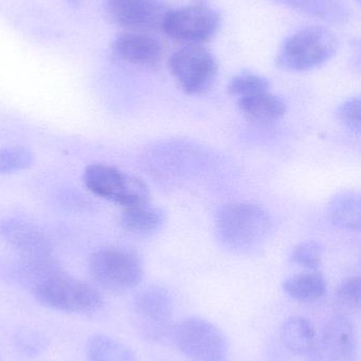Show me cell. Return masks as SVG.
<instances>
[{"label": "cell", "instance_id": "cell-1", "mask_svg": "<svg viewBox=\"0 0 361 361\" xmlns=\"http://www.w3.org/2000/svg\"><path fill=\"white\" fill-rule=\"evenodd\" d=\"M338 44V38L328 27L322 25L303 27L284 40L276 63L284 71H311L332 59L336 54Z\"/></svg>", "mask_w": 361, "mask_h": 361}, {"label": "cell", "instance_id": "cell-2", "mask_svg": "<svg viewBox=\"0 0 361 361\" xmlns=\"http://www.w3.org/2000/svg\"><path fill=\"white\" fill-rule=\"evenodd\" d=\"M31 288L38 302L54 311L93 313L103 305L101 293L95 286L71 277L61 269L45 276Z\"/></svg>", "mask_w": 361, "mask_h": 361}, {"label": "cell", "instance_id": "cell-3", "mask_svg": "<svg viewBox=\"0 0 361 361\" xmlns=\"http://www.w3.org/2000/svg\"><path fill=\"white\" fill-rule=\"evenodd\" d=\"M215 226L225 245L247 250L266 239L271 229V219L264 208L256 204L231 203L218 210Z\"/></svg>", "mask_w": 361, "mask_h": 361}, {"label": "cell", "instance_id": "cell-4", "mask_svg": "<svg viewBox=\"0 0 361 361\" xmlns=\"http://www.w3.org/2000/svg\"><path fill=\"white\" fill-rule=\"evenodd\" d=\"M222 21V15L212 6L192 4L167 11L161 30L184 46H203L215 37Z\"/></svg>", "mask_w": 361, "mask_h": 361}, {"label": "cell", "instance_id": "cell-5", "mask_svg": "<svg viewBox=\"0 0 361 361\" xmlns=\"http://www.w3.org/2000/svg\"><path fill=\"white\" fill-rule=\"evenodd\" d=\"M85 186L102 199L118 204L122 208L148 203V186L135 176L123 173L112 165L95 163L85 169Z\"/></svg>", "mask_w": 361, "mask_h": 361}, {"label": "cell", "instance_id": "cell-6", "mask_svg": "<svg viewBox=\"0 0 361 361\" xmlns=\"http://www.w3.org/2000/svg\"><path fill=\"white\" fill-rule=\"evenodd\" d=\"M175 347L192 361H229V347L224 334L207 320L190 317L171 330Z\"/></svg>", "mask_w": 361, "mask_h": 361}, {"label": "cell", "instance_id": "cell-7", "mask_svg": "<svg viewBox=\"0 0 361 361\" xmlns=\"http://www.w3.org/2000/svg\"><path fill=\"white\" fill-rule=\"evenodd\" d=\"M93 279L112 292H124L140 283L143 264L136 252L124 248H104L91 255L88 264Z\"/></svg>", "mask_w": 361, "mask_h": 361}, {"label": "cell", "instance_id": "cell-8", "mask_svg": "<svg viewBox=\"0 0 361 361\" xmlns=\"http://www.w3.org/2000/svg\"><path fill=\"white\" fill-rule=\"evenodd\" d=\"M169 69L180 88L188 94L208 92L215 82L218 63L203 46H184L169 59Z\"/></svg>", "mask_w": 361, "mask_h": 361}, {"label": "cell", "instance_id": "cell-9", "mask_svg": "<svg viewBox=\"0 0 361 361\" xmlns=\"http://www.w3.org/2000/svg\"><path fill=\"white\" fill-rule=\"evenodd\" d=\"M136 326L146 338L159 341L167 333L173 301L165 288L148 286L138 293L134 299Z\"/></svg>", "mask_w": 361, "mask_h": 361}, {"label": "cell", "instance_id": "cell-10", "mask_svg": "<svg viewBox=\"0 0 361 361\" xmlns=\"http://www.w3.org/2000/svg\"><path fill=\"white\" fill-rule=\"evenodd\" d=\"M167 6L160 0H106L105 13L114 25L129 32L161 29Z\"/></svg>", "mask_w": 361, "mask_h": 361}, {"label": "cell", "instance_id": "cell-11", "mask_svg": "<svg viewBox=\"0 0 361 361\" xmlns=\"http://www.w3.org/2000/svg\"><path fill=\"white\" fill-rule=\"evenodd\" d=\"M357 334L347 316L333 317L312 352V361H357Z\"/></svg>", "mask_w": 361, "mask_h": 361}, {"label": "cell", "instance_id": "cell-12", "mask_svg": "<svg viewBox=\"0 0 361 361\" xmlns=\"http://www.w3.org/2000/svg\"><path fill=\"white\" fill-rule=\"evenodd\" d=\"M0 237L20 258L50 256L52 244L46 233L34 223L19 218L0 221Z\"/></svg>", "mask_w": 361, "mask_h": 361}, {"label": "cell", "instance_id": "cell-13", "mask_svg": "<svg viewBox=\"0 0 361 361\" xmlns=\"http://www.w3.org/2000/svg\"><path fill=\"white\" fill-rule=\"evenodd\" d=\"M112 52L119 61L137 67H152L162 57L158 39L143 32H129L114 38Z\"/></svg>", "mask_w": 361, "mask_h": 361}, {"label": "cell", "instance_id": "cell-14", "mask_svg": "<svg viewBox=\"0 0 361 361\" xmlns=\"http://www.w3.org/2000/svg\"><path fill=\"white\" fill-rule=\"evenodd\" d=\"M301 14L333 25H345L349 21L350 10L343 0H273Z\"/></svg>", "mask_w": 361, "mask_h": 361}, {"label": "cell", "instance_id": "cell-15", "mask_svg": "<svg viewBox=\"0 0 361 361\" xmlns=\"http://www.w3.org/2000/svg\"><path fill=\"white\" fill-rule=\"evenodd\" d=\"M280 336L284 347L295 355H309L317 343L313 324L303 317L288 318L282 326Z\"/></svg>", "mask_w": 361, "mask_h": 361}, {"label": "cell", "instance_id": "cell-16", "mask_svg": "<svg viewBox=\"0 0 361 361\" xmlns=\"http://www.w3.org/2000/svg\"><path fill=\"white\" fill-rule=\"evenodd\" d=\"M237 105L247 118L258 122H273L286 114L283 99L269 91L239 99Z\"/></svg>", "mask_w": 361, "mask_h": 361}, {"label": "cell", "instance_id": "cell-17", "mask_svg": "<svg viewBox=\"0 0 361 361\" xmlns=\"http://www.w3.org/2000/svg\"><path fill=\"white\" fill-rule=\"evenodd\" d=\"M165 220V214L148 202L123 208L120 219L121 225L125 231L137 235L154 233L162 226Z\"/></svg>", "mask_w": 361, "mask_h": 361}, {"label": "cell", "instance_id": "cell-18", "mask_svg": "<svg viewBox=\"0 0 361 361\" xmlns=\"http://www.w3.org/2000/svg\"><path fill=\"white\" fill-rule=\"evenodd\" d=\"M283 290L295 300L313 302L326 295V282L320 274H299L284 281Z\"/></svg>", "mask_w": 361, "mask_h": 361}, {"label": "cell", "instance_id": "cell-19", "mask_svg": "<svg viewBox=\"0 0 361 361\" xmlns=\"http://www.w3.org/2000/svg\"><path fill=\"white\" fill-rule=\"evenodd\" d=\"M89 361H139L126 345L106 335H95L87 343Z\"/></svg>", "mask_w": 361, "mask_h": 361}, {"label": "cell", "instance_id": "cell-20", "mask_svg": "<svg viewBox=\"0 0 361 361\" xmlns=\"http://www.w3.org/2000/svg\"><path fill=\"white\" fill-rule=\"evenodd\" d=\"M331 216L338 225L349 229H360V197L352 193H343L333 201Z\"/></svg>", "mask_w": 361, "mask_h": 361}, {"label": "cell", "instance_id": "cell-21", "mask_svg": "<svg viewBox=\"0 0 361 361\" xmlns=\"http://www.w3.org/2000/svg\"><path fill=\"white\" fill-rule=\"evenodd\" d=\"M269 88L271 82L264 76L254 73H242L231 78L227 91L231 97L243 99L259 93L267 92Z\"/></svg>", "mask_w": 361, "mask_h": 361}, {"label": "cell", "instance_id": "cell-22", "mask_svg": "<svg viewBox=\"0 0 361 361\" xmlns=\"http://www.w3.org/2000/svg\"><path fill=\"white\" fill-rule=\"evenodd\" d=\"M33 163V152L23 146L0 147V175L25 171Z\"/></svg>", "mask_w": 361, "mask_h": 361}, {"label": "cell", "instance_id": "cell-23", "mask_svg": "<svg viewBox=\"0 0 361 361\" xmlns=\"http://www.w3.org/2000/svg\"><path fill=\"white\" fill-rule=\"evenodd\" d=\"M322 260V248L314 241H305L298 244L292 252V261L295 264L307 269H316Z\"/></svg>", "mask_w": 361, "mask_h": 361}, {"label": "cell", "instance_id": "cell-24", "mask_svg": "<svg viewBox=\"0 0 361 361\" xmlns=\"http://www.w3.org/2000/svg\"><path fill=\"white\" fill-rule=\"evenodd\" d=\"M336 299L343 309L357 311L360 305V277H350L343 280L337 288Z\"/></svg>", "mask_w": 361, "mask_h": 361}, {"label": "cell", "instance_id": "cell-25", "mask_svg": "<svg viewBox=\"0 0 361 361\" xmlns=\"http://www.w3.org/2000/svg\"><path fill=\"white\" fill-rule=\"evenodd\" d=\"M15 339L19 351L32 357L40 355L47 347L46 338L36 331L29 329L19 331Z\"/></svg>", "mask_w": 361, "mask_h": 361}, {"label": "cell", "instance_id": "cell-26", "mask_svg": "<svg viewBox=\"0 0 361 361\" xmlns=\"http://www.w3.org/2000/svg\"><path fill=\"white\" fill-rule=\"evenodd\" d=\"M360 99L352 97L345 101L339 107V120L352 130L360 131Z\"/></svg>", "mask_w": 361, "mask_h": 361}, {"label": "cell", "instance_id": "cell-27", "mask_svg": "<svg viewBox=\"0 0 361 361\" xmlns=\"http://www.w3.org/2000/svg\"><path fill=\"white\" fill-rule=\"evenodd\" d=\"M0 361H1V360H0Z\"/></svg>", "mask_w": 361, "mask_h": 361}]
</instances>
